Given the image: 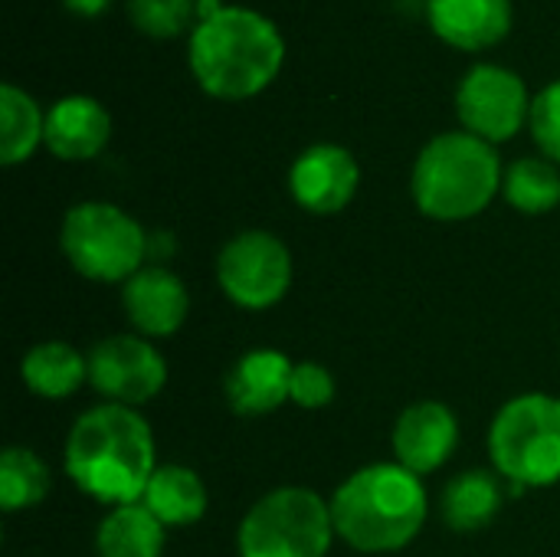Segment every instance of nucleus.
<instances>
[{
  "label": "nucleus",
  "instance_id": "19",
  "mask_svg": "<svg viewBox=\"0 0 560 557\" xmlns=\"http://www.w3.org/2000/svg\"><path fill=\"white\" fill-rule=\"evenodd\" d=\"M23 384L43 401H66L89 381V358L69 341H39L20 361Z\"/></svg>",
  "mask_w": 560,
  "mask_h": 557
},
{
  "label": "nucleus",
  "instance_id": "21",
  "mask_svg": "<svg viewBox=\"0 0 560 557\" xmlns=\"http://www.w3.org/2000/svg\"><path fill=\"white\" fill-rule=\"evenodd\" d=\"M46 135V112L36 105V98L13 85H0V161L7 167L23 164L33 158V151L43 144Z\"/></svg>",
  "mask_w": 560,
  "mask_h": 557
},
{
  "label": "nucleus",
  "instance_id": "13",
  "mask_svg": "<svg viewBox=\"0 0 560 557\" xmlns=\"http://www.w3.org/2000/svg\"><path fill=\"white\" fill-rule=\"evenodd\" d=\"M121 309L141 338H171L187 322L190 295L177 272L151 263L121 286Z\"/></svg>",
  "mask_w": 560,
  "mask_h": 557
},
{
  "label": "nucleus",
  "instance_id": "18",
  "mask_svg": "<svg viewBox=\"0 0 560 557\" xmlns=\"http://www.w3.org/2000/svg\"><path fill=\"white\" fill-rule=\"evenodd\" d=\"M141 506L164 525V529H187L207 515L210 496L203 479L180 463H164L154 469Z\"/></svg>",
  "mask_w": 560,
  "mask_h": 557
},
{
  "label": "nucleus",
  "instance_id": "15",
  "mask_svg": "<svg viewBox=\"0 0 560 557\" xmlns=\"http://www.w3.org/2000/svg\"><path fill=\"white\" fill-rule=\"evenodd\" d=\"M295 364L289 355L276 348H253L226 374V404L240 417H262L279 410L289 401V384H292Z\"/></svg>",
  "mask_w": 560,
  "mask_h": 557
},
{
  "label": "nucleus",
  "instance_id": "12",
  "mask_svg": "<svg viewBox=\"0 0 560 557\" xmlns=\"http://www.w3.org/2000/svg\"><path fill=\"white\" fill-rule=\"evenodd\" d=\"M390 443L397 456L394 463L413 476H430L453 460L459 446V420L440 401H417L397 417Z\"/></svg>",
  "mask_w": 560,
  "mask_h": 557
},
{
  "label": "nucleus",
  "instance_id": "27",
  "mask_svg": "<svg viewBox=\"0 0 560 557\" xmlns=\"http://www.w3.org/2000/svg\"><path fill=\"white\" fill-rule=\"evenodd\" d=\"M62 3H66V10L75 13V16H98L112 0H62Z\"/></svg>",
  "mask_w": 560,
  "mask_h": 557
},
{
  "label": "nucleus",
  "instance_id": "10",
  "mask_svg": "<svg viewBox=\"0 0 560 557\" xmlns=\"http://www.w3.org/2000/svg\"><path fill=\"white\" fill-rule=\"evenodd\" d=\"M89 358V384L105 397V404L144 407L167 384L164 355L141 335H112L95 341Z\"/></svg>",
  "mask_w": 560,
  "mask_h": 557
},
{
  "label": "nucleus",
  "instance_id": "16",
  "mask_svg": "<svg viewBox=\"0 0 560 557\" xmlns=\"http://www.w3.org/2000/svg\"><path fill=\"white\" fill-rule=\"evenodd\" d=\"M112 138V115L95 95H62L46 112L43 144L59 161H92Z\"/></svg>",
  "mask_w": 560,
  "mask_h": 557
},
{
  "label": "nucleus",
  "instance_id": "5",
  "mask_svg": "<svg viewBox=\"0 0 560 557\" xmlns=\"http://www.w3.org/2000/svg\"><path fill=\"white\" fill-rule=\"evenodd\" d=\"M489 460L515 496L560 483V397H512L489 427Z\"/></svg>",
  "mask_w": 560,
  "mask_h": 557
},
{
  "label": "nucleus",
  "instance_id": "22",
  "mask_svg": "<svg viewBox=\"0 0 560 557\" xmlns=\"http://www.w3.org/2000/svg\"><path fill=\"white\" fill-rule=\"evenodd\" d=\"M502 194L525 217L551 213L560 204V171L548 158H518L505 167Z\"/></svg>",
  "mask_w": 560,
  "mask_h": 557
},
{
  "label": "nucleus",
  "instance_id": "3",
  "mask_svg": "<svg viewBox=\"0 0 560 557\" xmlns=\"http://www.w3.org/2000/svg\"><path fill=\"white\" fill-rule=\"evenodd\" d=\"M335 535L361 555L404 552L423 529L430 499L400 463H371L351 473L331 496Z\"/></svg>",
  "mask_w": 560,
  "mask_h": 557
},
{
  "label": "nucleus",
  "instance_id": "7",
  "mask_svg": "<svg viewBox=\"0 0 560 557\" xmlns=\"http://www.w3.org/2000/svg\"><path fill=\"white\" fill-rule=\"evenodd\" d=\"M331 542V506L302 486L266 492L253 502L236 532L240 557H325Z\"/></svg>",
  "mask_w": 560,
  "mask_h": 557
},
{
  "label": "nucleus",
  "instance_id": "25",
  "mask_svg": "<svg viewBox=\"0 0 560 557\" xmlns=\"http://www.w3.org/2000/svg\"><path fill=\"white\" fill-rule=\"evenodd\" d=\"M532 138L541 148L548 161L560 164V79L548 82L532 98V118H528Z\"/></svg>",
  "mask_w": 560,
  "mask_h": 557
},
{
  "label": "nucleus",
  "instance_id": "14",
  "mask_svg": "<svg viewBox=\"0 0 560 557\" xmlns=\"http://www.w3.org/2000/svg\"><path fill=\"white\" fill-rule=\"evenodd\" d=\"M430 30L453 49L482 53L512 33V0H427Z\"/></svg>",
  "mask_w": 560,
  "mask_h": 557
},
{
  "label": "nucleus",
  "instance_id": "23",
  "mask_svg": "<svg viewBox=\"0 0 560 557\" xmlns=\"http://www.w3.org/2000/svg\"><path fill=\"white\" fill-rule=\"evenodd\" d=\"M52 489L49 466L26 446H7L0 456V509L23 512L36 509Z\"/></svg>",
  "mask_w": 560,
  "mask_h": 557
},
{
  "label": "nucleus",
  "instance_id": "9",
  "mask_svg": "<svg viewBox=\"0 0 560 557\" xmlns=\"http://www.w3.org/2000/svg\"><path fill=\"white\" fill-rule=\"evenodd\" d=\"M532 98L525 79L499 62L472 66L456 89V115L463 131L502 144L512 141L532 118Z\"/></svg>",
  "mask_w": 560,
  "mask_h": 557
},
{
  "label": "nucleus",
  "instance_id": "17",
  "mask_svg": "<svg viewBox=\"0 0 560 557\" xmlns=\"http://www.w3.org/2000/svg\"><path fill=\"white\" fill-rule=\"evenodd\" d=\"M502 476L489 473V469H466L459 476H453L440 496V515L443 522L459 532V535H472L489 529L505 502L502 492Z\"/></svg>",
  "mask_w": 560,
  "mask_h": 557
},
{
  "label": "nucleus",
  "instance_id": "20",
  "mask_svg": "<svg viewBox=\"0 0 560 557\" xmlns=\"http://www.w3.org/2000/svg\"><path fill=\"white\" fill-rule=\"evenodd\" d=\"M164 525L141 506H115L98 522L95 552L98 557H161L164 552Z\"/></svg>",
  "mask_w": 560,
  "mask_h": 557
},
{
  "label": "nucleus",
  "instance_id": "6",
  "mask_svg": "<svg viewBox=\"0 0 560 557\" xmlns=\"http://www.w3.org/2000/svg\"><path fill=\"white\" fill-rule=\"evenodd\" d=\"M69 266L92 282H128L151 253L141 223L115 204L85 200L66 210L59 230Z\"/></svg>",
  "mask_w": 560,
  "mask_h": 557
},
{
  "label": "nucleus",
  "instance_id": "1",
  "mask_svg": "<svg viewBox=\"0 0 560 557\" xmlns=\"http://www.w3.org/2000/svg\"><path fill=\"white\" fill-rule=\"evenodd\" d=\"M62 466L79 492L108 509L141 502L158 469L154 433L135 407H89L66 437Z\"/></svg>",
  "mask_w": 560,
  "mask_h": 557
},
{
  "label": "nucleus",
  "instance_id": "26",
  "mask_svg": "<svg viewBox=\"0 0 560 557\" xmlns=\"http://www.w3.org/2000/svg\"><path fill=\"white\" fill-rule=\"evenodd\" d=\"M289 401L302 410H322L335 401V378L325 364L318 361H302L292 371L289 384Z\"/></svg>",
  "mask_w": 560,
  "mask_h": 557
},
{
  "label": "nucleus",
  "instance_id": "11",
  "mask_svg": "<svg viewBox=\"0 0 560 557\" xmlns=\"http://www.w3.org/2000/svg\"><path fill=\"white\" fill-rule=\"evenodd\" d=\"M358 184H361L358 158L335 141L308 144L289 167L292 200L315 217L341 213L354 200Z\"/></svg>",
  "mask_w": 560,
  "mask_h": 557
},
{
  "label": "nucleus",
  "instance_id": "2",
  "mask_svg": "<svg viewBox=\"0 0 560 557\" xmlns=\"http://www.w3.org/2000/svg\"><path fill=\"white\" fill-rule=\"evenodd\" d=\"M282 62L285 39L279 26L253 7L226 3L190 30L187 66L210 98L246 102L276 82Z\"/></svg>",
  "mask_w": 560,
  "mask_h": 557
},
{
  "label": "nucleus",
  "instance_id": "8",
  "mask_svg": "<svg viewBox=\"0 0 560 557\" xmlns=\"http://www.w3.org/2000/svg\"><path fill=\"white\" fill-rule=\"evenodd\" d=\"M217 282L223 295L246 312L272 309L292 286V253L269 230H243L223 243Z\"/></svg>",
  "mask_w": 560,
  "mask_h": 557
},
{
  "label": "nucleus",
  "instance_id": "24",
  "mask_svg": "<svg viewBox=\"0 0 560 557\" xmlns=\"http://www.w3.org/2000/svg\"><path fill=\"white\" fill-rule=\"evenodd\" d=\"M128 20L151 39H174L197 26V0H128Z\"/></svg>",
  "mask_w": 560,
  "mask_h": 557
},
{
  "label": "nucleus",
  "instance_id": "4",
  "mask_svg": "<svg viewBox=\"0 0 560 557\" xmlns=\"http://www.w3.org/2000/svg\"><path fill=\"white\" fill-rule=\"evenodd\" d=\"M502 177L495 144L469 131H443L420 148L410 171V194L423 217L463 223L495 200Z\"/></svg>",
  "mask_w": 560,
  "mask_h": 557
}]
</instances>
